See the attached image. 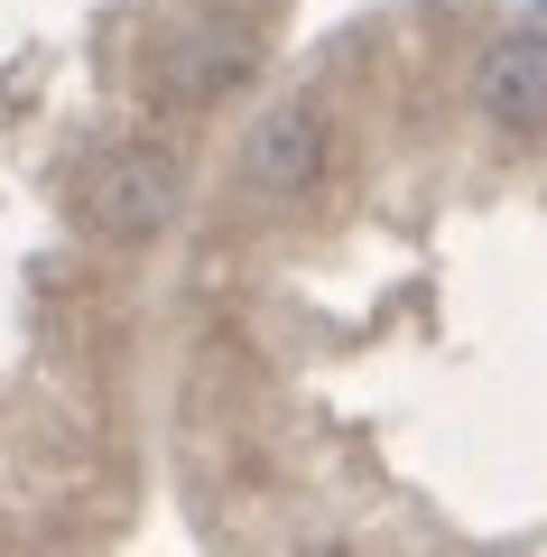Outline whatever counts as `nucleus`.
Segmentation results:
<instances>
[{"instance_id":"nucleus-1","label":"nucleus","mask_w":547,"mask_h":557,"mask_svg":"<svg viewBox=\"0 0 547 557\" xmlns=\"http://www.w3.org/2000/svg\"><path fill=\"white\" fill-rule=\"evenodd\" d=\"M176 205H186V186H176V168L158 159V149H102V159H84V177H75V223L102 233V242L167 233Z\"/></svg>"},{"instance_id":"nucleus-2","label":"nucleus","mask_w":547,"mask_h":557,"mask_svg":"<svg viewBox=\"0 0 547 557\" xmlns=\"http://www.w3.org/2000/svg\"><path fill=\"white\" fill-rule=\"evenodd\" d=\"M260 75V38L241 20H176V28H158L149 38V94L158 102H214V94H233V84H251Z\"/></svg>"},{"instance_id":"nucleus-3","label":"nucleus","mask_w":547,"mask_h":557,"mask_svg":"<svg viewBox=\"0 0 547 557\" xmlns=\"http://www.w3.org/2000/svg\"><path fill=\"white\" fill-rule=\"evenodd\" d=\"M483 112L501 121L510 139H538L547 131V38H538V28H520V38H501L483 57Z\"/></svg>"},{"instance_id":"nucleus-4","label":"nucleus","mask_w":547,"mask_h":557,"mask_svg":"<svg viewBox=\"0 0 547 557\" xmlns=\"http://www.w3.org/2000/svg\"><path fill=\"white\" fill-rule=\"evenodd\" d=\"M325 168V121L307 112V102H288V112H270L251 131V149H241V177L270 186V196H297V186Z\"/></svg>"}]
</instances>
